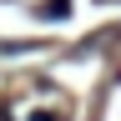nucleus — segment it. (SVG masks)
Instances as JSON below:
<instances>
[{"label":"nucleus","instance_id":"2","mask_svg":"<svg viewBox=\"0 0 121 121\" xmlns=\"http://www.w3.org/2000/svg\"><path fill=\"white\" fill-rule=\"evenodd\" d=\"M35 121H60V116H51V111H35Z\"/></svg>","mask_w":121,"mask_h":121},{"label":"nucleus","instance_id":"1","mask_svg":"<svg viewBox=\"0 0 121 121\" xmlns=\"http://www.w3.org/2000/svg\"><path fill=\"white\" fill-rule=\"evenodd\" d=\"M40 15H45V20H66V15H71V0H45Z\"/></svg>","mask_w":121,"mask_h":121}]
</instances>
